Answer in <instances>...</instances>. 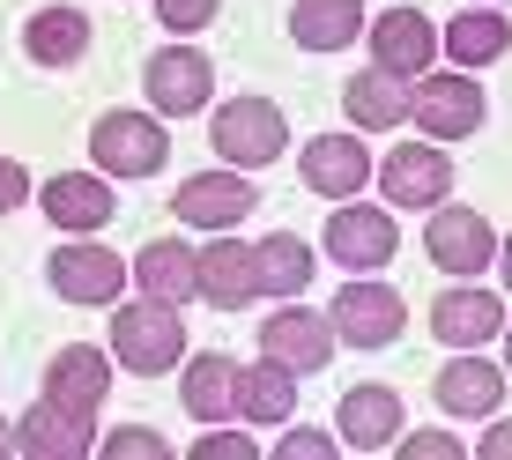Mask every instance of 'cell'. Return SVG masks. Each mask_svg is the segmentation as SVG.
Listing matches in <instances>:
<instances>
[{
    "mask_svg": "<svg viewBox=\"0 0 512 460\" xmlns=\"http://www.w3.org/2000/svg\"><path fill=\"white\" fill-rule=\"evenodd\" d=\"M186 357V320L164 297H134L112 312V364H127L134 379H164Z\"/></svg>",
    "mask_w": 512,
    "mask_h": 460,
    "instance_id": "obj_1",
    "label": "cell"
},
{
    "mask_svg": "<svg viewBox=\"0 0 512 460\" xmlns=\"http://www.w3.org/2000/svg\"><path fill=\"white\" fill-rule=\"evenodd\" d=\"M208 141H216V156L231 171H268L290 156V119H282L275 97H231L208 119Z\"/></svg>",
    "mask_w": 512,
    "mask_h": 460,
    "instance_id": "obj_2",
    "label": "cell"
},
{
    "mask_svg": "<svg viewBox=\"0 0 512 460\" xmlns=\"http://www.w3.org/2000/svg\"><path fill=\"white\" fill-rule=\"evenodd\" d=\"M90 156L104 179H156L171 164V134L156 112H104L90 127Z\"/></svg>",
    "mask_w": 512,
    "mask_h": 460,
    "instance_id": "obj_3",
    "label": "cell"
},
{
    "mask_svg": "<svg viewBox=\"0 0 512 460\" xmlns=\"http://www.w3.org/2000/svg\"><path fill=\"white\" fill-rule=\"evenodd\" d=\"M141 90H149V112L156 119H193L208 112V97H216V60H208L201 45H156L149 67H141Z\"/></svg>",
    "mask_w": 512,
    "mask_h": 460,
    "instance_id": "obj_4",
    "label": "cell"
},
{
    "mask_svg": "<svg viewBox=\"0 0 512 460\" xmlns=\"http://www.w3.org/2000/svg\"><path fill=\"white\" fill-rule=\"evenodd\" d=\"M327 327H334V342H349V349H386L409 327V305H401V290H386V282L349 275L342 297L327 305Z\"/></svg>",
    "mask_w": 512,
    "mask_h": 460,
    "instance_id": "obj_5",
    "label": "cell"
},
{
    "mask_svg": "<svg viewBox=\"0 0 512 460\" xmlns=\"http://www.w3.org/2000/svg\"><path fill=\"white\" fill-rule=\"evenodd\" d=\"M423 253H431L453 282H483V268L498 260V230L483 223V208L438 201V208H431V223H423Z\"/></svg>",
    "mask_w": 512,
    "mask_h": 460,
    "instance_id": "obj_6",
    "label": "cell"
},
{
    "mask_svg": "<svg viewBox=\"0 0 512 460\" xmlns=\"http://www.w3.org/2000/svg\"><path fill=\"white\" fill-rule=\"evenodd\" d=\"M409 119L431 141H468V134H483V119H490V97H483V82L468 75H416V104H409Z\"/></svg>",
    "mask_w": 512,
    "mask_h": 460,
    "instance_id": "obj_7",
    "label": "cell"
},
{
    "mask_svg": "<svg viewBox=\"0 0 512 460\" xmlns=\"http://www.w3.org/2000/svg\"><path fill=\"white\" fill-rule=\"evenodd\" d=\"M372 171H379L386 208H438V201L453 193V156H446V141H401V149H386Z\"/></svg>",
    "mask_w": 512,
    "mask_h": 460,
    "instance_id": "obj_8",
    "label": "cell"
},
{
    "mask_svg": "<svg viewBox=\"0 0 512 460\" xmlns=\"http://www.w3.org/2000/svg\"><path fill=\"white\" fill-rule=\"evenodd\" d=\"M320 245H327L334 260H342L349 275H379L386 260L401 253V230H394V216H386V208L334 201V216H327V230H320Z\"/></svg>",
    "mask_w": 512,
    "mask_h": 460,
    "instance_id": "obj_9",
    "label": "cell"
},
{
    "mask_svg": "<svg viewBox=\"0 0 512 460\" xmlns=\"http://www.w3.org/2000/svg\"><path fill=\"white\" fill-rule=\"evenodd\" d=\"M45 282L67 297V305H119L127 260H119L112 245H97V238H75V245H60V253L45 260Z\"/></svg>",
    "mask_w": 512,
    "mask_h": 460,
    "instance_id": "obj_10",
    "label": "cell"
},
{
    "mask_svg": "<svg viewBox=\"0 0 512 460\" xmlns=\"http://www.w3.org/2000/svg\"><path fill=\"white\" fill-rule=\"evenodd\" d=\"M260 208L253 193V171H193V179L171 193V216H179L186 230H231Z\"/></svg>",
    "mask_w": 512,
    "mask_h": 460,
    "instance_id": "obj_11",
    "label": "cell"
},
{
    "mask_svg": "<svg viewBox=\"0 0 512 460\" xmlns=\"http://www.w3.org/2000/svg\"><path fill=\"white\" fill-rule=\"evenodd\" d=\"M38 208H45V223L60 230V238H97V230L119 216V193H112L104 171H60V179H45Z\"/></svg>",
    "mask_w": 512,
    "mask_h": 460,
    "instance_id": "obj_12",
    "label": "cell"
},
{
    "mask_svg": "<svg viewBox=\"0 0 512 460\" xmlns=\"http://www.w3.org/2000/svg\"><path fill=\"white\" fill-rule=\"evenodd\" d=\"M505 364H490L483 349H461L453 364H438V379H431V401L446 416H468V423H483V416H498L505 409Z\"/></svg>",
    "mask_w": 512,
    "mask_h": 460,
    "instance_id": "obj_13",
    "label": "cell"
},
{
    "mask_svg": "<svg viewBox=\"0 0 512 460\" xmlns=\"http://www.w3.org/2000/svg\"><path fill=\"white\" fill-rule=\"evenodd\" d=\"M297 171H305V193H320V201H357L372 179V149L357 134H312Z\"/></svg>",
    "mask_w": 512,
    "mask_h": 460,
    "instance_id": "obj_14",
    "label": "cell"
},
{
    "mask_svg": "<svg viewBox=\"0 0 512 460\" xmlns=\"http://www.w3.org/2000/svg\"><path fill=\"white\" fill-rule=\"evenodd\" d=\"M104 394H112V349L97 342H67L60 357L45 364V401H60V409L75 416H97Z\"/></svg>",
    "mask_w": 512,
    "mask_h": 460,
    "instance_id": "obj_15",
    "label": "cell"
},
{
    "mask_svg": "<svg viewBox=\"0 0 512 460\" xmlns=\"http://www.w3.org/2000/svg\"><path fill=\"white\" fill-rule=\"evenodd\" d=\"M431 334L446 349H483L490 334H505V305L483 290V282H453V290L431 297Z\"/></svg>",
    "mask_w": 512,
    "mask_h": 460,
    "instance_id": "obj_16",
    "label": "cell"
},
{
    "mask_svg": "<svg viewBox=\"0 0 512 460\" xmlns=\"http://www.w3.org/2000/svg\"><path fill=\"white\" fill-rule=\"evenodd\" d=\"M372 67H386V75H431V60H438V30L423 23V8H386L372 15Z\"/></svg>",
    "mask_w": 512,
    "mask_h": 460,
    "instance_id": "obj_17",
    "label": "cell"
},
{
    "mask_svg": "<svg viewBox=\"0 0 512 460\" xmlns=\"http://www.w3.org/2000/svg\"><path fill=\"white\" fill-rule=\"evenodd\" d=\"M90 423L97 416H75V409H60V401H38V409L15 416V453L23 460H82V453H97Z\"/></svg>",
    "mask_w": 512,
    "mask_h": 460,
    "instance_id": "obj_18",
    "label": "cell"
},
{
    "mask_svg": "<svg viewBox=\"0 0 512 460\" xmlns=\"http://www.w3.org/2000/svg\"><path fill=\"white\" fill-rule=\"evenodd\" d=\"M334 438H342V453H386L401 438V394L394 386H349L334 409Z\"/></svg>",
    "mask_w": 512,
    "mask_h": 460,
    "instance_id": "obj_19",
    "label": "cell"
},
{
    "mask_svg": "<svg viewBox=\"0 0 512 460\" xmlns=\"http://www.w3.org/2000/svg\"><path fill=\"white\" fill-rule=\"evenodd\" d=\"M193 297H208L216 312H245V305L260 297V282H253V245H238V238L201 245V253H193Z\"/></svg>",
    "mask_w": 512,
    "mask_h": 460,
    "instance_id": "obj_20",
    "label": "cell"
},
{
    "mask_svg": "<svg viewBox=\"0 0 512 460\" xmlns=\"http://www.w3.org/2000/svg\"><path fill=\"white\" fill-rule=\"evenodd\" d=\"M260 357L305 371V379H312V371H327V357H334L327 312H268V320H260Z\"/></svg>",
    "mask_w": 512,
    "mask_h": 460,
    "instance_id": "obj_21",
    "label": "cell"
},
{
    "mask_svg": "<svg viewBox=\"0 0 512 460\" xmlns=\"http://www.w3.org/2000/svg\"><path fill=\"white\" fill-rule=\"evenodd\" d=\"M409 104H416V82H409V75H386V67H372V75H349V90H342L349 127H364V134L401 127V119H409Z\"/></svg>",
    "mask_w": 512,
    "mask_h": 460,
    "instance_id": "obj_22",
    "label": "cell"
},
{
    "mask_svg": "<svg viewBox=\"0 0 512 460\" xmlns=\"http://www.w3.org/2000/svg\"><path fill=\"white\" fill-rule=\"evenodd\" d=\"M438 52H446L453 67H468V75L475 67H498L512 52V23L498 8H468V15H453V23L438 30Z\"/></svg>",
    "mask_w": 512,
    "mask_h": 460,
    "instance_id": "obj_23",
    "label": "cell"
},
{
    "mask_svg": "<svg viewBox=\"0 0 512 460\" xmlns=\"http://www.w3.org/2000/svg\"><path fill=\"white\" fill-rule=\"evenodd\" d=\"M186 416L193 423H231L238 416V364L223 357V349H201V357H186Z\"/></svg>",
    "mask_w": 512,
    "mask_h": 460,
    "instance_id": "obj_24",
    "label": "cell"
},
{
    "mask_svg": "<svg viewBox=\"0 0 512 460\" xmlns=\"http://www.w3.org/2000/svg\"><path fill=\"white\" fill-rule=\"evenodd\" d=\"M253 282H260V297H305L312 290V245L297 230H268L253 245Z\"/></svg>",
    "mask_w": 512,
    "mask_h": 460,
    "instance_id": "obj_25",
    "label": "cell"
},
{
    "mask_svg": "<svg viewBox=\"0 0 512 460\" xmlns=\"http://www.w3.org/2000/svg\"><path fill=\"white\" fill-rule=\"evenodd\" d=\"M290 38L305 52H342L364 38V0H297L290 8Z\"/></svg>",
    "mask_w": 512,
    "mask_h": 460,
    "instance_id": "obj_26",
    "label": "cell"
},
{
    "mask_svg": "<svg viewBox=\"0 0 512 460\" xmlns=\"http://www.w3.org/2000/svg\"><path fill=\"white\" fill-rule=\"evenodd\" d=\"M23 52L38 67H75L82 52H90V15L82 8H38L23 23Z\"/></svg>",
    "mask_w": 512,
    "mask_h": 460,
    "instance_id": "obj_27",
    "label": "cell"
},
{
    "mask_svg": "<svg viewBox=\"0 0 512 460\" xmlns=\"http://www.w3.org/2000/svg\"><path fill=\"white\" fill-rule=\"evenodd\" d=\"M238 416L245 423H290L297 416V371L260 357L253 371H238Z\"/></svg>",
    "mask_w": 512,
    "mask_h": 460,
    "instance_id": "obj_28",
    "label": "cell"
},
{
    "mask_svg": "<svg viewBox=\"0 0 512 460\" xmlns=\"http://www.w3.org/2000/svg\"><path fill=\"white\" fill-rule=\"evenodd\" d=\"M134 290L141 297H164V305H186V297H193V253L179 238H149L134 253Z\"/></svg>",
    "mask_w": 512,
    "mask_h": 460,
    "instance_id": "obj_29",
    "label": "cell"
},
{
    "mask_svg": "<svg viewBox=\"0 0 512 460\" xmlns=\"http://www.w3.org/2000/svg\"><path fill=\"white\" fill-rule=\"evenodd\" d=\"M97 453L104 460H171V438H156L149 423H119V431L97 438Z\"/></svg>",
    "mask_w": 512,
    "mask_h": 460,
    "instance_id": "obj_30",
    "label": "cell"
},
{
    "mask_svg": "<svg viewBox=\"0 0 512 460\" xmlns=\"http://www.w3.org/2000/svg\"><path fill=\"white\" fill-rule=\"evenodd\" d=\"M216 8H223V0H156V23H164L171 38H193V30L216 23Z\"/></svg>",
    "mask_w": 512,
    "mask_h": 460,
    "instance_id": "obj_31",
    "label": "cell"
},
{
    "mask_svg": "<svg viewBox=\"0 0 512 460\" xmlns=\"http://www.w3.org/2000/svg\"><path fill=\"white\" fill-rule=\"evenodd\" d=\"M394 453H401V460H461L468 446H461L453 431H409V438H394Z\"/></svg>",
    "mask_w": 512,
    "mask_h": 460,
    "instance_id": "obj_32",
    "label": "cell"
},
{
    "mask_svg": "<svg viewBox=\"0 0 512 460\" xmlns=\"http://www.w3.org/2000/svg\"><path fill=\"white\" fill-rule=\"evenodd\" d=\"M260 446L245 431H208V438H193V460H253Z\"/></svg>",
    "mask_w": 512,
    "mask_h": 460,
    "instance_id": "obj_33",
    "label": "cell"
},
{
    "mask_svg": "<svg viewBox=\"0 0 512 460\" xmlns=\"http://www.w3.org/2000/svg\"><path fill=\"white\" fill-rule=\"evenodd\" d=\"M342 453V438H327V431H290L275 446V460H334Z\"/></svg>",
    "mask_w": 512,
    "mask_h": 460,
    "instance_id": "obj_34",
    "label": "cell"
},
{
    "mask_svg": "<svg viewBox=\"0 0 512 460\" xmlns=\"http://www.w3.org/2000/svg\"><path fill=\"white\" fill-rule=\"evenodd\" d=\"M23 201H38V193H30V171L15 164V156H0V216H15Z\"/></svg>",
    "mask_w": 512,
    "mask_h": 460,
    "instance_id": "obj_35",
    "label": "cell"
},
{
    "mask_svg": "<svg viewBox=\"0 0 512 460\" xmlns=\"http://www.w3.org/2000/svg\"><path fill=\"white\" fill-rule=\"evenodd\" d=\"M475 453H483V460H512V416H498V423H490Z\"/></svg>",
    "mask_w": 512,
    "mask_h": 460,
    "instance_id": "obj_36",
    "label": "cell"
},
{
    "mask_svg": "<svg viewBox=\"0 0 512 460\" xmlns=\"http://www.w3.org/2000/svg\"><path fill=\"white\" fill-rule=\"evenodd\" d=\"M498 268H505V290H512V230L498 238Z\"/></svg>",
    "mask_w": 512,
    "mask_h": 460,
    "instance_id": "obj_37",
    "label": "cell"
},
{
    "mask_svg": "<svg viewBox=\"0 0 512 460\" xmlns=\"http://www.w3.org/2000/svg\"><path fill=\"white\" fill-rule=\"evenodd\" d=\"M8 453H15V423L0 416V460H8Z\"/></svg>",
    "mask_w": 512,
    "mask_h": 460,
    "instance_id": "obj_38",
    "label": "cell"
},
{
    "mask_svg": "<svg viewBox=\"0 0 512 460\" xmlns=\"http://www.w3.org/2000/svg\"><path fill=\"white\" fill-rule=\"evenodd\" d=\"M505 379H512V320H505Z\"/></svg>",
    "mask_w": 512,
    "mask_h": 460,
    "instance_id": "obj_39",
    "label": "cell"
},
{
    "mask_svg": "<svg viewBox=\"0 0 512 460\" xmlns=\"http://www.w3.org/2000/svg\"><path fill=\"white\" fill-rule=\"evenodd\" d=\"M475 8H498V0H475Z\"/></svg>",
    "mask_w": 512,
    "mask_h": 460,
    "instance_id": "obj_40",
    "label": "cell"
}]
</instances>
